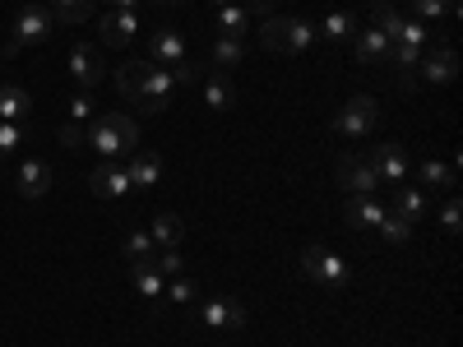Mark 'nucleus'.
<instances>
[{"label": "nucleus", "instance_id": "7", "mask_svg": "<svg viewBox=\"0 0 463 347\" xmlns=\"http://www.w3.org/2000/svg\"><path fill=\"white\" fill-rule=\"evenodd\" d=\"M375 121H380V107H375V98H347L343 107H338V116H334V130L338 135H347V139H366L371 130H375Z\"/></svg>", "mask_w": 463, "mask_h": 347}, {"label": "nucleus", "instance_id": "34", "mask_svg": "<svg viewBox=\"0 0 463 347\" xmlns=\"http://www.w3.org/2000/svg\"><path fill=\"white\" fill-rule=\"evenodd\" d=\"M153 268H158L163 278H181L185 274V259H181V250H163V255H153Z\"/></svg>", "mask_w": 463, "mask_h": 347}, {"label": "nucleus", "instance_id": "2", "mask_svg": "<svg viewBox=\"0 0 463 347\" xmlns=\"http://www.w3.org/2000/svg\"><path fill=\"white\" fill-rule=\"evenodd\" d=\"M89 148H98V158H130V153H139V130L130 116L121 111H102L89 121Z\"/></svg>", "mask_w": 463, "mask_h": 347}, {"label": "nucleus", "instance_id": "29", "mask_svg": "<svg viewBox=\"0 0 463 347\" xmlns=\"http://www.w3.org/2000/svg\"><path fill=\"white\" fill-rule=\"evenodd\" d=\"M375 231H380V241H384V246H403V241H412V222H408V218H399L394 209L380 218V227H375Z\"/></svg>", "mask_w": 463, "mask_h": 347}, {"label": "nucleus", "instance_id": "43", "mask_svg": "<svg viewBox=\"0 0 463 347\" xmlns=\"http://www.w3.org/2000/svg\"><path fill=\"white\" fill-rule=\"evenodd\" d=\"M93 5H107V0H93Z\"/></svg>", "mask_w": 463, "mask_h": 347}, {"label": "nucleus", "instance_id": "15", "mask_svg": "<svg viewBox=\"0 0 463 347\" xmlns=\"http://www.w3.org/2000/svg\"><path fill=\"white\" fill-rule=\"evenodd\" d=\"M384 213H390V204L375 200V195H347V204H343V218L353 231H375Z\"/></svg>", "mask_w": 463, "mask_h": 347}, {"label": "nucleus", "instance_id": "27", "mask_svg": "<svg viewBox=\"0 0 463 347\" xmlns=\"http://www.w3.org/2000/svg\"><path fill=\"white\" fill-rule=\"evenodd\" d=\"M213 28H218V37H241L250 28V10L246 5H222L213 14Z\"/></svg>", "mask_w": 463, "mask_h": 347}, {"label": "nucleus", "instance_id": "11", "mask_svg": "<svg viewBox=\"0 0 463 347\" xmlns=\"http://www.w3.org/2000/svg\"><path fill=\"white\" fill-rule=\"evenodd\" d=\"M89 190H93L98 200H126L135 185H130V176H126V167H121V163H116V158H102V163H98V172L89 176Z\"/></svg>", "mask_w": 463, "mask_h": 347}, {"label": "nucleus", "instance_id": "32", "mask_svg": "<svg viewBox=\"0 0 463 347\" xmlns=\"http://www.w3.org/2000/svg\"><path fill=\"white\" fill-rule=\"evenodd\" d=\"M458 5H454V0H412V19H421V23H427V19H449Z\"/></svg>", "mask_w": 463, "mask_h": 347}, {"label": "nucleus", "instance_id": "1", "mask_svg": "<svg viewBox=\"0 0 463 347\" xmlns=\"http://www.w3.org/2000/svg\"><path fill=\"white\" fill-rule=\"evenodd\" d=\"M200 74H204V65L190 61V56H185L176 70L153 65V61H126L121 70H116V89H121L126 102H139L144 116H158V111L167 107L172 89H176V84H195Z\"/></svg>", "mask_w": 463, "mask_h": 347}, {"label": "nucleus", "instance_id": "42", "mask_svg": "<svg viewBox=\"0 0 463 347\" xmlns=\"http://www.w3.org/2000/svg\"><path fill=\"white\" fill-rule=\"evenodd\" d=\"M158 5H181V0H158Z\"/></svg>", "mask_w": 463, "mask_h": 347}, {"label": "nucleus", "instance_id": "31", "mask_svg": "<svg viewBox=\"0 0 463 347\" xmlns=\"http://www.w3.org/2000/svg\"><path fill=\"white\" fill-rule=\"evenodd\" d=\"M93 10V0H52V14L56 23H84Z\"/></svg>", "mask_w": 463, "mask_h": 347}, {"label": "nucleus", "instance_id": "38", "mask_svg": "<svg viewBox=\"0 0 463 347\" xmlns=\"http://www.w3.org/2000/svg\"><path fill=\"white\" fill-rule=\"evenodd\" d=\"M61 144H65V148H84V144H89V126L65 121V126H61Z\"/></svg>", "mask_w": 463, "mask_h": 347}, {"label": "nucleus", "instance_id": "8", "mask_svg": "<svg viewBox=\"0 0 463 347\" xmlns=\"http://www.w3.org/2000/svg\"><path fill=\"white\" fill-rule=\"evenodd\" d=\"M338 185L347 190V195H375L384 181H380V172L371 167V158L347 153V158H338Z\"/></svg>", "mask_w": 463, "mask_h": 347}, {"label": "nucleus", "instance_id": "10", "mask_svg": "<svg viewBox=\"0 0 463 347\" xmlns=\"http://www.w3.org/2000/svg\"><path fill=\"white\" fill-rule=\"evenodd\" d=\"M200 324H209V329H246L250 324V311H246L237 296H209L200 305Z\"/></svg>", "mask_w": 463, "mask_h": 347}, {"label": "nucleus", "instance_id": "9", "mask_svg": "<svg viewBox=\"0 0 463 347\" xmlns=\"http://www.w3.org/2000/svg\"><path fill=\"white\" fill-rule=\"evenodd\" d=\"M102 47L98 42H74L70 47V74H74V84H80L84 93H93L102 84Z\"/></svg>", "mask_w": 463, "mask_h": 347}, {"label": "nucleus", "instance_id": "6", "mask_svg": "<svg viewBox=\"0 0 463 347\" xmlns=\"http://www.w3.org/2000/svg\"><path fill=\"white\" fill-rule=\"evenodd\" d=\"M301 268H306V278L329 287V292L347 287V278H353V264H347L343 255H334V250H325V246H306L301 250Z\"/></svg>", "mask_w": 463, "mask_h": 347}, {"label": "nucleus", "instance_id": "36", "mask_svg": "<svg viewBox=\"0 0 463 347\" xmlns=\"http://www.w3.org/2000/svg\"><path fill=\"white\" fill-rule=\"evenodd\" d=\"M70 121H80V126L93 121V93H74L70 98Z\"/></svg>", "mask_w": 463, "mask_h": 347}, {"label": "nucleus", "instance_id": "16", "mask_svg": "<svg viewBox=\"0 0 463 347\" xmlns=\"http://www.w3.org/2000/svg\"><path fill=\"white\" fill-rule=\"evenodd\" d=\"M14 190L24 200H43L47 190H52V167L43 163V158H28L19 172H14Z\"/></svg>", "mask_w": 463, "mask_h": 347}, {"label": "nucleus", "instance_id": "24", "mask_svg": "<svg viewBox=\"0 0 463 347\" xmlns=\"http://www.w3.org/2000/svg\"><path fill=\"white\" fill-rule=\"evenodd\" d=\"M28 93L19 89V84H0V121H19V126H28Z\"/></svg>", "mask_w": 463, "mask_h": 347}, {"label": "nucleus", "instance_id": "13", "mask_svg": "<svg viewBox=\"0 0 463 347\" xmlns=\"http://www.w3.org/2000/svg\"><path fill=\"white\" fill-rule=\"evenodd\" d=\"M139 33V14L135 10H107L98 23V47H126Z\"/></svg>", "mask_w": 463, "mask_h": 347}, {"label": "nucleus", "instance_id": "4", "mask_svg": "<svg viewBox=\"0 0 463 347\" xmlns=\"http://www.w3.org/2000/svg\"><path fill=\"white\" fill-rule=\"evenodd\" d=\"M316 37H320V33H316L311 19H269V23L260 28V42H264L269 52H292V56H306Z\"/></svg>", "mask_w": 463, "mask_h": 347}, {"label": "nucleus", "instance_id": "12", "mask_svg": "<svg viewBox=\"0 0 463 347\" xmlns=\"http://www.w3.org/2000/svg\"><path fill=\"white\" fill-rule=\"evenodd\" d=\"M371 167L380 172V181H390V185H408V176H412V167H408V153L399 148V144H375L371 153Z\"/></svg>", "mask_w": 463, "mask_h": 347}, {"label": "nucleus", "instance_id": "21", "mask_svg": "<svg viewBox=\"0 0 463 347\" xmlns=\"http://www.w3.org/2000/svg\"><path fill=\"white\" fill-rule=\"evenodd\" d=\"M148 237H153V246H158V250H176L181 237H185V222H181L176 213H153Z\"/></svg>", "mask_w": 463, "mask_h": 347}, {"label": "nucleus", "instance_id": "22", "mask_svg": "<svg viewBox=\"0 0 463 347\" xmlns=\"http://www.w3.org/2000/svg\"><path fill=\"white\" fill-rule=\"evenodd\" d=\"M357 28H362V14L357 10H334V14H325V23L316 33H325L329 42H353Z\"/></svg>", "mask_w": 463, "mask_h": 347}, {"label": "nucleus", "instance_id": "18", "mask_svg": "<svg viewBox=\"0 0 463 347\" xmlns=\"http://www.w3.org/2000/svg\"><path fill=\"white\" fill-rule=\"evenodd\" d=\"M390 209L417 227L421 218L431 213V195H427V190H417V185H394V200H390Z\"/></svg>", "mask_w": 463, "mask_h": 347}, {"label": "nucleus", "instance_id": "26", "mask_svg": "<svg viewBox=\"0 0 463 347\" xmlns=\"http://www.w3.org/2000/svg\"><path fill=\"white\" fill-rule=\"evenodd\" d=\"M241 56H246V47H241V37H213V52H209V65L213 70H232V65H241Z\"/></svg>", "mask_w": 463, "mask_h": 347}, {"label": "nucleus", "instance_id": "28", "mask_svg": "<svg viewBox=\"0 0 463 347\" xmlns=\"http://www.w3.org/2000/svg\"><path fill=\"white\" fill-rule=\"evenodd\" d=\"M126 259L130 264H153V255H158V246H153V237H148V231L144 227H135V231H126Z\"/></svg>", "mask_w": 463, "mask_h": 347}, {"label": "nucleus", "instance_id": "35", "mask_svg": "<svg viewBox=\"0 0 463 347\" xmlns=\"http://www.w3.org/2000/svg\"><path fill=\"white\" fill-rule=\"evenodd\" d=\"M19 144H24V126L19 121H0V158H10Z\"/></svg>", "mask_w": 463, "mask_h": 347}, {"label": "nucleus", "instance_id": "19", "mask_svg": "<svg viewBox=\"0 0 463 347\" xmlns=\"http://www.w3.org/2000/svg\"><path fill=\"white\" fill-rule=\"evenodd\" d=\"M148 61L153 65H181L185 61V37L176 28H158L153 42H148Z\"/></svg>", "mask_w": 463, "mask_h": 347}, {"label": "nucleus", "instance_id": "14", "mask_svg": "<svg viewBox=\"0 0 463 347\" xmlns=\"http://www.w3.org/2000/svg\"><path fill=\"white\" fill-rule=\"evenodd\" d=\"M353 52H357V61H371V65H390L394 61V42L375 23H362L353 33Z\"/></svg>", "mask_w": 463, "mask_h": 347}, {"label": "nucleus", "instance_id": "41", "mask_svg": "<svg viewBox=\"0 0 463 347\" xmlns=\"http://www.w3.org/2000/svg\"><path fill=\"white\" fill-rule=\"evenodd\" d=\"M222 5H241V0H213V10H222Z\"/></svg>", "mask_w": 463, "mask_h": 347}, {"label": "nucleus", "instance_id": "40", "mask_svg": "<svg viewBox=\"0 0 463 347\" xmlns=\"http://www.w3.org/2000/svg\"><path fill=\"white\" fill-rule=\"evenodd\" d=\"M116 10H139V0H111Z\"/></svg>", "mask_w": 463, "mask_h": 347}, {"label": "nucleus", "instance_id": "33", "mask_svg": "<svg viewBox=\"0 0 463 347\" xmlns=\"http://www.w3.org/2000/svg\"><path fill=\"white\" fill-rule=\"evenodd\" d=\"M163 296H167L172 305H190V301L200 296V287H195V283H190V278L181 274V278H167V283H163Z\"/></svg>", "mask_w": 463, "mask_h": 347}, {"label": "nucleus", "instance_id": "5", "mask_svg": "<svg viewBox=\"0 0 463 347\" xmlns=\"http://www.w3.org/2000/svg\"><path fill=\"white\" fill-rule=\"evenodd\" d=\"M371 23L390 37V42H403V47H431V28L412 19V14H399L390 0H380V5L371 10Z\"/></svg>", "mask_w": 463, "mask_h": 347}, {"label": "nucleus", "instance_id": "39", "mask_svg": "<svg viewBox=\"0 0 463 347\" xmlns=\"http://www.w3.org/2000/svg\"><path fill=\"white\" fill-rule=\"evenodd\" d=\"M241 5H246L250 14H269V10H274V0H241Z\"/></svg>", "mask_w": 463, "mask_h": 347}, {"label": "nucleus", "instance_id": "37", "mask_svg": "<svg viewBox=\"0 0 463 347\" xmlns=\"http://www.w3.org/2000/svg\"><path fill=\"white\" fill-rule=\"evenodd\" d=\"M440 222H445L449 237H458V227H463V204H458V200H445V204H440Z\"/></svg>", "mask_w": 463, "mask_h": 347}, {"label": "nucleus", "instance_id": "30", "mask_svg": "<svg viewBox=\"0 0 463 347\" xmlns=\"http://www.w3.org/2000/svg\"><path fill=\"white\" fill-rule=\"evenodd\" d=\"M130 283L139 287V296H163V274H158V268H153V264H130Z\"/></svg>", "mask_w": 463, "mask_h": 347}, {"label": "nucleus", "instance_id": "17", "mask_svg": "<svg viewBox=\"0 0 463 347\" xmlns=\"http://www.w3.org/2000/svg\"><path fill=\"white\" fill-rule=\"evenodd\" d=\"M454 74H458V56H454V47H436V52L421 56V65H417V80H427V84H449Z\"/></svg>", "mask_w": 463, "mask_h": 347}, {"label": "nucleus", "instance_id": "3", "mask_svg": "<svg viewBox=\"0 0 463 347\" xmlns=\"http://www.w3.org/2000/svg\"><path fill=\"white\" fill-rule=\"evenodd\" d=\"M52 33H56L52 5H37V0H28V5L14 14V33H10V42H5V56H19L24 47H43Z\"/></svg>", "mask_w": 463, "mask_h": 347}, {"label": "nucleus", "instance_id": "20", "mask_svg": "<svg viewBox=\"0 0 463 347\" xmlns=\"http://www.w3.org/2000/svg\"><path fill=\"white\" fill-rule=\"evenodd\" d=\"M126 176H130V185H139V190H153L163 181V158L153 148H139V153H130V167H126Z\"/></svg>", "mask_w": 463, "mask_h": 347}, {"label": "nucleus", "instance_id": "23", "mask_svg": "<svg viewBox=\"0 0 463 347\" xmlns=\"http://www.w3.org/2000/svg\"><path fill=\"white\" fill-rule=\"evenodd\" d=\"M204 102L213 111H232V107H237V84H232L222 70H213L209 80H204Z\"/></svg>", "mask_w": 463, "mask_h": 347}, {"label": "nucleus", "instance_id": "25", "mask_svg": "<svg viewBox=\"0 0 463 347\" xmlns=\"http://www.w3.org/2000/svg\"><path fill=\"white\" fill-rule=\"evenodd\" d=\"M417 176H421V185H431V190H454L458 163H436V158H427V163L417 167Z\"/></svg>", "mask_w": 463, "mask_h": 347}]
</instances>
